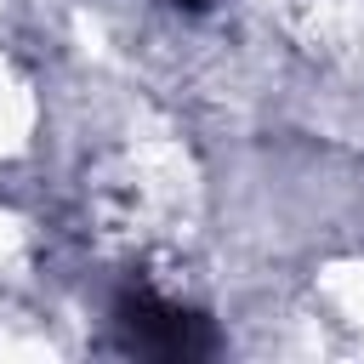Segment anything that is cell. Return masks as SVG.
I'll return each instance as SVG.
<instances>
[{
	"mask_svg": "<svg viewBox=\"0 0 364 364\" xmlns=\"http://www.w3.org/2000/svg\"><path fill=\"white\" fill-rule=\"evenodd\" d=\"M307 318L336 330L347 347H364V250L324 262V273L307 290Z\"/></svg>",
	"mask_w": 364,
	"mask_h": 364,
	"instance_id": "cell-2",
	"label": "cell"
},
{
	"mask_svg": "<svg viewBox=\"0 0 364 364\" xmlns=\"http://www.w3.org/2000/svg\"><path fill=\"white\" fill-rule=\"evenodd\" d=\"M46 136H51L46 80L23 57V46H11V34H0V176L34 165Z\"/></svg>",
	"mask_w": 364,
	"mask_h": 364,
	"instance_id": "cell-1",
	"label": "cell"
},
{
	"mask_svg": "<svg viewBox=\"0 0 364 364\" xmlns=\"http://www.w3.org/2000/svg\"><path fill=\"white\" fill-rule=\"evenodd\" d=\"M40 222L23 199L0 193V290H28L34 267H40Z\"/></svg>",
	"mask_w": 364,
	"mask_h": 364,
	"instance_id": "cell-3",
	"label": "cell"
}]
</instances>
